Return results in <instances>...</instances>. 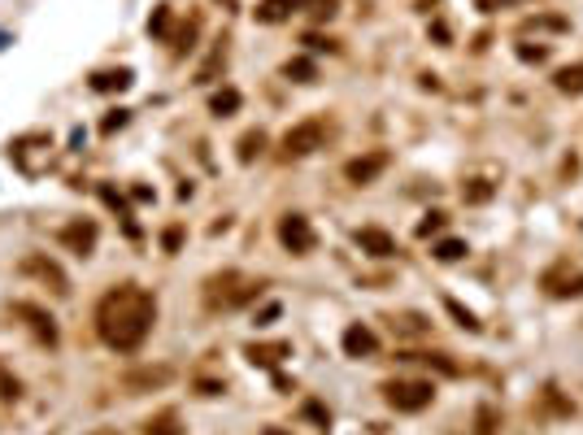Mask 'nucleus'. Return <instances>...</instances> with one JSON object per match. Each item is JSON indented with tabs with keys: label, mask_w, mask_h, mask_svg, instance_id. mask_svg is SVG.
<instances>
[{
	"label": "nucleus",
	"mask_w": 583,
	"mask_h": 435,
	"mask_svg": "<svg viewBox=\"0 0 583 435\" xmlns=\"http://www.w3.org/2000/svg\"><path fill=\"white\" fill-rule=\"evenodd\" d=\"M444 309H448L453 318H457V322H462V327H466V331H479V322H475V314H471V309H462V305H457V300H444Z\"/></svg>",
	"instance_id": "16"
},
{
	"label": "nucleus",
	"mask_w": 583,
	"mask_h": 435,
	"mask_svg": "<svg viewBox=\"0 0 583 435\" xmlns=\"http://www.w3.org/2000/svg\"><path fill=\"white\" fill-rule=\"evenodd\" d=\"M462 196H466V201H471V205H483V201H488V196H492V187H488V183H471V187H466V191H462Z\"/></svg>",
	"instance_id": "17"
},
{
	"label": "nucleus",
	"mask_w": 583,
	"mask_h": 435,
	"mask_svg": "<svg viewBox=\"0 0 583 435\" xmlns=\"http://www.w3.org/2000/svg\"><path fill=\"white\" fill-rule=\"evenodd\" d=\"M322 135H327V126H322L318 118L292 126V131L283 135V157H305V153H314L318 144H322Z\"/></svg>",
	"instance_id": "3"
},
{
	"label": "nucleus",
	"mask_w": 583,
	"mask_h": 435,
	"mask_svg": "<svg viewBox=\"0 0 583 435\" xmlns=\"http://www.w3.org/2000/svg\"><path fill=\"white\" fill-rule=\"evenodd\" d=\"M248 352H253V361H266L270 366V361H279V352H287V348L279 344V348H248Z\"/></svg>",
	"instance_id": "19"
},
{
	"label": "nucleus",
	"mask_w": 583,
	"mask_h": 435,
	"mask_svg": "<svg viewBox=\"0 0 583 435\" xmlns=\"http://www.w3.org/2000/svg\"><path fill=\"white\" fill-rule=\"evenodd\" d=\"M387 166V153H370V157H357V161H348L344 174H348V183H370L375 174Z\"/></svg>",
	"instance_id": "6"
},
{
	"label": "nucleus",
	"mask_w": 583,
	"mask_h": 435,
	"mask_svg": "<svg viewBox=\"0 0 583 435\" xmlns=\"http://www.w3.org/2000/svg\"><path fill=\"white\" fill-rule=\"evenodd\" d=\"M557 92H566V96H579L583 92V66H566V70H557Z\"/></svg>",
	"instance_id": "10"
},
{
	"label": "nucleus",
	"mask_w": 583,
	"mask_h": 435,
	"mask_svg": "<svg viewBox=\"0 0 583 435\" xmlns=\"http://www.w3.org/2000/svg\"><path fill=\"white\" fill-rule=\"evenodd\" d=\"M518 57H523V61H544L548 53H544V48H531V44H523V48H518Z\"/></svg>",
	"instance_id": "21"
},
{
	"label": "nucleus",
	"mask_w": 583,
	"mask_h": 435,
	"mask_svg": "<svg viewBox=\"0 0 583 435\" xmlns=\"http://www.w3.org/2000/svg\"><path fill=\"white\" fill-rule=\"evenodd\" d=\"M475 5H479L483 13H492V9H500V5H518V0H475Z\"/></svg>",
	"instance_id": "23"
},
{
	"label": "nucleus",
	"mask_w": 583,
	"mask_h": 435,
	"mask_svg": "<svg viewBox=\"0 0 583 435\" xmlns=\"http://www.w3.org/2000/svg\"><path fill=\"white\" fill-rule=\"evenodd\" d=\"M262 144H266V135H262V131H248L244 139H239V161H253L257 153H262Z\"/></svg>",
	"instance_id": "13"
},
{
	"label": "nucleus",
	"mask_w": 583,
	"mask_h": 435,
	"mask_svg": "<svg viewBox=\"0 0 583 435\" xmlns=\"http://www.w3.org/2000/svg\"><path fill=\"white\" fill-rule=\"evenodd\" d=\"M383 392H387V405H396V409H405V413L427 409L431 396H435V388H431V383H423V379H414V383H387Z\"/></svg>",
	"instance_id": "2"
},
{
	"label": "nucleus",
	"mask_w": 583,
	"mask_h": 435,
	"mask_svg": "<svg viewBox=\"0 0 583 435\" xmlns=\"http://www.w3.org/2000/svg\"><path fill=\"white\" fill-rule=\"evenodd\" d=\"M435 257L440 262H457V257H466V244L462 239H444V244H435Z\"/></svg>",
	"instance_id": "14"
},
{
	"label": "nucleus",
	"mask_w": 583,
	"mask_h": 435,
	"mask_svg": "<svg viewBox=\"0 0 583 435\" xmlns=\"http://www.w3.org/2000/svg\"><path fill=\"white\" fill-rule=\"evenodd\" d=\"M475 435H496V409H492V405H479V413H475Z\"/></svg>",
	"instance_id": "12"
},
{
	"label": "nucleus",
	"mask_w": 583,
	"mask_h": 435,
	"mask_svg": "<svg viewBox=\"0 0 583 435\" xmlns=\"http://www.w3.org/2000/svg\"><path fill=\"white\" fill-rule=\"evenodd\" d=\"M287 74H296L305 83V78H314V61H287Z\"/></svg>",
	"instance_id": "18"
},
{
	"label": "nucleus",
	"mask_w": 583,
	"mask_h": 435,
	"mask_svg": "<svg viewBox=\"0 0 583 435\" xmlns=\"http://www.w3.org/2000/svg\"><path fill=\"white\" fill-rule=\"evenodd\" d=\"M375 331H366V327H348L344 331V352L348 357H370V352H375Z\"/></svg>",
	"instance_id": "8"
},
{
	"label": "nucleus",
	"mask_w": 583,
	"mask_h": 435,
	"mask_svg": "<svg viewBox=\"0 0 583 435\" xmlns=\"http://www.w3.org/2000/svg\"><path fill=\"white\" fill-rule=\"evenodd\" d=\"M153 318H157V300L135 283L113 287V292L101 300V309H96L101 335L113 348H140L144 335L153 331Z\"/></svg>",
	"instance_id": "1"
},
{
	"label": "nucleus",
	"mask_w": 583,
	"mask_h": 435,
	"mask_svg": "<svg viewBox=\"0 0 583 435\" xmlns=\"http://www.w3.org/2000/svg\"><path fill=\"white\" fill-rule=\"evenodd\" d=\"M149 435H183V431L174 423V413H161L157 423H149Z\"/></svg>",
	"instance_id": "15"
},
{
	"label": "nucleus",
	"mask_w": 583,
	"mask_h": 435,
	"mask_svg": "<svg viewBox=\"0 0 583 435\" xmlns=\"http://www.w3.org/2000/svg\"><path fill=\"white\" fill-rule=\"evenodd\" d=\"M357 244H362L370 257H392V253H396V239L387 235V231H379V227H362V231H357Z\"/></svg>",
	"instance_id": "7"
},
{
	"label": "nucleus",
	"mask_w": 583,
	"mask_h": 435,
	"mask_svg": "<svg viewBox=\"0 0 583 435\" xmlns=\"http://www.w3.org/2000/svg\"><path fill=\"white\" fill-rule=\"evenodd\" d=\"M270 435H279V431H270Z\"/></svg>",
	"instance_id": "24"
},
{
	"label": "nucleus",
	"mask_w": 583,
	"mask_h": 435,
	"mask_svg": "<svg viewBox=\"0 0 583 435\" xmlns=\"http://www.w3.org/2000/svg\"><path fill=\"white\" fill-rule=\"evenodd\" d=\"M0 396H18V379L5 375V370H0Z\"/></svg>",
	"instance_id": "20"
},
{
	"label": "nucleus",
	"mask_w": 583,
	"mask_h": 435,
	"mask_svg": "<svg viewBox=\"0 0 583 435\" xmlns=\"http://www.w3.org/2000/svg\"><path fill=\"white\" fill-rule=\"evenodd\" d=\"M544 287L553 296H583V275L571 266H557V270H548L544 275Z\"/></svg>",
	"instance_id": "5"
},
{
	"label": "nucleus",
	"mask_w": 583,
	"mask_h": 435,
	"mask_svg": "<svg viewBox=\"0 0 583 435\" xmlns=\"http://www.w3.org/2000/svg\"><path fill=\"white\" fill-rule=\"evenodd\" d=\"M440 222H444V214H431L423 227H418V235H431V231H440Z\"/></svg>",
	"instance_id": "22"
},
{
	"label": "nucleus",
	"mask_w": 583,
	"mask_h": 435,
	"mask_svg": "<svg viewBox=\"0 0 583 435\" xmlns=\"http://www.w3.org/2000/svg\"><path fill=\"white\" fill-rule=\"evenodd\" d=\"M296 5H305V0H266V5L257 9V18H262V22H283Z\"/></svg>",
	"instance_id": "9"
},
{
	"label": "nucleus",
	"mask_w": 583,
	"mask_h": 435,
	"mask_svg": "<svg viewBox=\"0 0 583 435\" xmlns=\"http://www.w3.org/2000/svg\"><path fill=\"white\" fill-rule=\"evenodd\" d=\"M235 109H239V92H235V87H226V92H218V96H214V114H218V118L235 114Z\"/></svg>",
	"instance_id": "11"
},
{
	"label": "nucleus",
	"mask_w": 583,
	"mask_h": 435,
	"mask_svg": "<svg viewBox=\"0 0 583 435\" xmlns=\"http://www.w3.org/2000/svg\"><path fill=\"white\" fill-rule=\"evenodd\" d=\"M279 239H283V248H292V253H310L314 248V227L301 214H287L279 222Z\"/></svg>",
	"instance_id": "4"
}]
</instances>
